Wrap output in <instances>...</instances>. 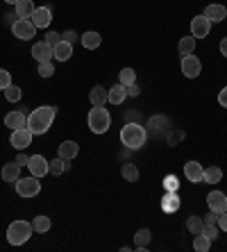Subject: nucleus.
<instances>
[{"mask_svg": "<svg viewBox=\"0 0 227 252\" xmlns=\"http://www.w3.org/2000/svg\"><path fill=\"white\" fill-rule=\"evenodd\" d=\"M170 121L166 116H152L150 118V123H148V127H150V132L155 136H159V134H163V132H170Z\"/></svg>", "mask_w": 227, "mask_h": 252, "instance_id": "18", "label": "nucleus"}, {"mask_svg": "<svg viewBox=\"0 0 227 252\" xmlns=\"http://www.w3.org/2000/svg\"><path fill=\"white\" fill-rule=\"evenodd\" d=\"M9 84H12V73L5 68H0V91H5Z\"/></svg>", "mask_w": 227, "mask_h": 252, "instance_id": "38", "label": "nucleus"}, {"mask_svg": "<svg viewBox=\"0 0 227 252\" xmlns=\"http://www.w3.org/2000/svg\"><path fill=\"white\" fill-rule=\"evenodd\" d=\"M66 39H64V41H68V43H73V41H75V32H70V30H68V32H66Z\"/></svg>", "mask_w": 227, "mask_h": 252, "instance_id": "49", "label": "nucleus"}, {"mask_svg": "<svg viewBox=\"0 0 227 252\" xmlns=\"http://www.w3.org/2000/svg\"><path fill=\"white\" fill-rule=\"evenodd\" d=\"M204 16L209 18L211 23H221L223 18H227V12L223 5H209L207 9H204Z\"/></svg>", "mask_w": 227, "mask_h": 252, "instance_id": "23", "label": "nucleus"}, {"mask_svg": "<svg viewBox=\"0 0 227 252\" xmlns=\"http://www.w3.org/2000/svg\"><path fill=\"white\" fill-rule=\"evenodd\" d=\"M223 180V170L218 166H209V168H204V180L202 182L207 184H218Z\"/></svg>", "mask_w": 227, "mask_h": 252, "instance_id": "29", "label": "nucleus"}, {"mask_svg": "<svg viewBox=\"0 0 227 252\" xmlns=\"http://www.w3.org/2000/svg\"><path fill=\"white\" fill-rule=\"evenodd\" d=\"M182 73L189 80H195V77L202 73V62H200L195 55H184L182 57Z\"/></svg>", "mask_w": 227, "mask_h": 252, "instance_id": "7", "label": "nucleus"}, {"mask_svg": "<svg viewBox=\"0 0 227 252\" xmlns=\"http://www.w3.org/2000/svg\"><path fill=\"white\" fill-rule=\"evenodd\" d=\"M89 100H91L94 107H105V102H109V89L96 84V87L89 91Z\"/></svg>", "mask_w": 227, "mask_h": 252, "instance_id": "15", "label": "nucleus"}, {"mask_svg": "<svg viewBox=\"0 0 227 252\" xmlns=\"http://www.w3.org/2000/svg\"><path fill=\"white\" fill-rule=\"evenodd\" d=\"M77 153H80V146H77L75 141H64L57 150V157L64 159V161H70V159H75Z\"/></svg>", "mask_w": 227, "mask_h": 252, "instance_id": "17", "label": "nucleus"}, {"mask_svg": "<svg viewBox=\"0 0 227 252\" xmlns=\"http://www.w3.org/2000/svg\"><path fill=\"white\" fill-rule=\"evenodd\" d=\"M28 159H30V157H25V155H23V150H21V153L16 155V159H14V161H16V164L21 166V168H23V166H28Z\"/></svg>", "mask_w": 227, "mask_h": 252, "instance_id": "45", "label": "nucleus"}, {"mask_svg": "<svg viewBox=\"0 0 227 252\" xmlns=\"http://www.w3.org/2000/svg\"><path fill=\"white\" fill-rule=\"evenodd\" d=\"M128 95H130V98H139V95H141V87H139V84H136V82L130 84V87H128Z\"/></svg>", "mask_w": 227, "mask_h": 252, "instance_id": "42", "label": "nucleus"}, {"mask_svg": "<svg viewBox=\"0 0 227 252\" xmlns=\"http://www.w3.org/2000/svg\"><path fill=\"white\" fill-rule=\"evenodd\" d=\"M5 2H7V5H16L18 0H5Z\"/></svg>", "mask_w": 227, "mask_h": 252, "instance_id": "50", "label": "nucleus"}, {"mask_svg": "<svg viewBox=\"0 0 227 252\" xmlns=\"http://www.w3.org/2000/svg\"><path fill=\"white\" fill-rule=\"evenodd\" d=\"M55 73V64L53 62H39V75L41 77H50Z\"/></svg>", "mask_w": 227, "mask_h": 252, "instance_id": "36", "label": "nucleus"}, {"mask_svg": "<svg viewBox=\"0 0 227 252\" xmlns=\"http://www.w3.org/2000/svg\"><path fill=\"white\" fill-rule=\"evenodd\" d=\"M211 32V21L204 14H200V16H195L191 21V36H195V39H207Z\"/></svg>", "mask_w": 227, "mask_h": 252, "instance_id": "8", "label": "nucleus"}, {"mask_svg": "<svg viewBox=\"0 0 227 252\" xmlns=\"http://www.w3.org/2000/svg\"><path fill=\"white\" fill-rule=\"evenodd\" d=\"M163 187L168 189V191H177V187H180V182H177V177L175 175H168L166 180H163Z\"/></svg>", "mask_w": 227, "mask_h": 252, "instance_id": "39", "label": "nucleus"}, {"mask_svg": "<svg viewBox=\"0 0 227 252\" xmlns=\"http://www.w3.org/2000/svg\"><path fill=\"white\" fill-rule=\"evenodd\" d=\"M125 98H128V87H125V84L118 82L109 89V102L111 105H123Z\"/></svg>", "mask_w": 227, "mask_h": 252, "instance_id": "20", "label": "nucleus"}, {"mask_svg": "<svg viewBox=\"0 0 227 252\" xmlns=\"http://www.w3.org/2000/svg\"><path fill=\"white\" fill-rule=\"evenodd\" d=\"M225 12H227V7H225Z\"/></svg>", "mask_w": 227, "mask_h": 252, "instance_id": "51", "label": "nucleus"}, {"mask_svg": "<svg viewBox=\"0 0 227 252\" xmlns=\"http://www.w3.org/2000/svg\"><path fill=\"white\" fill-rule=\"evenodd\" d=\"M221 55L227 59V36H225V39H223V41H221Z\"/></svg>", "mask_w": 227, "mask_h": 252, "instance_id": "48", "label": "nucleus"}, {"mask_svg": "<svg viewBox=\"0 0 227 252\" xmlns=\"http://www.w3.org/2000/svg\"><path fill=\"white\" fill-rule=\"evenodd\" d=\"M30 21H32V25H34L36 30H46L48 25L53 23V12H50V7H36L34 14L30 16Z\"/></svg>", "mask_w": 227, "mask_h": 252, "instance_id": "10", "label": "nucleus"}, {"mask_svg": "<svg viewBox=\"0 0 227 252\" xmlns=\"http://www.w3.org/2000/svg\"><path fill=\"white\" fill-rule=\"evenodd\" d=\"M5 125L9 129H21V127H28V116H25L23 112H18V109H14V112H9L5 116Z\"/></svg>", "mask_w": 227, "mask_h": 252, "instance_id": "16", "label": "nucleus"}, {"mask_svg": "<svg viewBox=\"0 0 227 252\" xmlns=\"http://www.w3.org/2000/svg\"><path fill=\"white\" fill-rule=\"evenodd\" d=\"M207 205H209L211 211L223 214V211H227V195L223 193V191H211V193L207 195Z\"/></svg>", "mask_w": 227, "mask_h": 252, "instance_id": "12", "label": "nucleus"}, {"mask_svg": "<svg viewBox=\"0 0 227 252\" xmlns=\"http://www.w3.org/2000/svg\"><path fill=\"white\" fill-rule=\"evenodd\" d=\"M12 34L16 36V39H21V41H30V39L36 34V28L32 25L30 18H18L16 23L12 25Z\"/></svg>", "mask_w": 227, "mask_h": 252, "instance_id": "6", "label": "nucleus"}, {"mask_svg": "<svg viewBox=\"0 0 227 252\" xmlns=\"http://www.w3.org/2000/svg\"><path fill=\"white\" fill-rule=\"evenodd\" d=\"M218 102H221V107L227 109V87H223V91L218 94Z\"/></svg>", "mask_w": 227, "mask_h": 252, "instance_id": "46", "label": "nucleus"}, {"mask_svg": "<svg viewBox=\"0 0 227 252\" xmlns=\"http://www.w3.org/2000/svg\"><path fill=\"white\" fill-rule=\"evenodd\" d=\"M18 21V16H16V12H12V14H5V23H9V25H14Z\"/></svg>", "mask_w": 227, "mask_h": 252, "instance_id": "47", "label": "nucleus"}, {"mask_svg": "<svg viewBox=\"0 0 227 252\" xmlns=\"http://www.w3.org/2000/svg\"><path fill=\"white\" fill-rule=\"evenodd\" d=\"M32 132H30L28 127H21V129H12V139H9V143H12L16 150H25L28 146H32Z\"/></svg>", "mask_w": 227, "mask_h": 252, "instance_id": "9", "label": "nucleus"}, {"mask_svg": "<svg viewBox=\"0 0 227 252\" xmlns=\"http://www.w3.org/2000/svg\"><path fill=\"white\" fill-rule=\"evenodd\" d=\"M184 175H187L189 182L200 184V182L204 180V168H202V164H198V161H187V164H184Z\"/></svg>", "mask_w": 227, "mask_h": 252, "instance_id": "13", "label": "nucleus"}, {"mask_svg": "<svg viewBox=\"0 0 227 252\" xmlns=\"http://www.w3.org/2000/svg\"><path fill=\"white\" fill-rule=\"evenodd\" d=\"M177 50H180L182 57L184 55H193V50H195V36H182L180 43H177Z\"/></svg>", "mask_w": 227, "mask_h": 252, "instance_id": "27", "label": "nucleus"}, {"mask_svg": "<svg viewBox=\"0 0 227 252\" xmlns=\"http://www.w3.org/2000/svg\"><path fill=\"white\" fill-rule=\"evenodd\" d=\"M121 175H123V180L125 182H139V168L134 164H123V168H121Z\"/></svg>", "mask_w": 227, "mask_h": 252, "instance_id": "28", "label": "nucleus"}, {"mask_svg": "<svg viewBox=\"0 0 227 252\" xmlns=\"http://www.w3.org/2000/svg\"><path fill=\"white\" fill-rule=\"evenodd\" d=\"M87 123H89V129H91L94 134H105L111 125V114L107 112L105 107H94L87 116Z\"/></svg>", "mask_w": 227, "mask_h": 252, "instance_id": "3", "label": "nucleus"}, {"mask_svg": "<svg viewBox=\"0 0 227 252\" xmlns=\"http://www.w3.org/2000/svg\"><path fill=\"white\" fill-rule=\"evenodd\" d=\"M16 193L21 198H36L41 193V180L34 175L30 177H18L16 180Z\"/></svg>", "mask_w": 227, "mask_h": 252, "instance_id": "5", "label": "nucleus"}, {"mask_svg": "<svg viewBox=\"0 0 227 252\" xmlns=\"http://www.w3.org/2000/svg\"><path fill=\"white\" fill-rule=\"evenodd\" d=\"M18 177H21V166H18L16 161L2 166V180H5V182H16Z\"/></svg>", "mask_w": 227, "mask_h": 252, "instance_id": "24", "label": "nucleus"}, {"mask_svg": "<svg viewBox=\"0 0 227 252\" xmlns=\"http://www.w3.org/2000/svg\"><path fill=\"white\" fill-rule=\"evenodd\" d=\"M32 223L28 220H14L9 227H7V241L12 243V246H23L25 241L32 236Z\"/></svg>", "mask_w": 227, "mask_h": 252, "instance_id": "4", "label": "nucleus"}, {"mask_svg": "<svg viewBox=\"0 0 227 252\" xmlns=\"http://www.w3.org/2000/svg\"><path fill=\"white\" fill-rule=\"evenodd\" d=\"M34 2L32 0H18L16 5H14V12H16L18 18H30L32 14H34Z\"/></svg>", "mask_w": 227, "mask_h": 252, "instance_id": "22", "label": "nucleus"}, {"mask_svg": "<svg viewBox=\"0 0 227 252\" xmlns=\"http://www.w3.org/2000/svg\"><path fill=\"white\" fill-rule=\"evenodd\" d=\"M118 82L125 84V87H130V84L136 82V73H134V68H123L121 73H118Z\"/></svg>", "mask_w": 227, "mask_h": 252, "instance_id": "33", "label": "nucleus"}, {"mask_svg": "<svg viewBox=\"0 0 227 252\" xmlns=\"http://www.w3.org/2000/svg\"><path fill=\"white\" fill-rule=\"evenodd\" d=\"M32 57H34L36 62H53V59H55L53 46H48L46 41L34 43V46H32Z\"/></svg>", "mask_w": 227, "mask_h": 252, "instance_id": "14", "label": "nucleus"}, {"mask_svg": "<svg viewBox=\"0 0 227 252\" xmlns=\"http://www.w3.org/2000/svg\"><path fill=\"white\" fill-rule=\"evenodd\" d=\"M202 220H204V225H216V223H218V214H216V211H209Z\"/></svg>", "mask_w": 227, "mask_h": 252, "instance_id": "44", "label": "nucleus"}, {"mask_svg": "<svg viewBox=\"0 0 227 252\" xmlns=\"http://www.w3.org/2000/svg\"><path fill=\"white\" fill-rule=\"evenodd\" d=\"M53 53H55V59H57V62H68V59L73 57V43L62 39V41L53 48Z\"/></svg>", "mask_w": 227, "mask_h": 252, "instance_id": "19", "label": "nucleus"}, {"mask_svg": "<svg viewBox=\"0 0 227 252\" xmlns=\"http://www.w3.org/2000/svg\"><path fill=\"white\" fill-rule=\"evenodd\" d=\"M162 209L163 211H177L180 209V198L175 195V191H168L162 200Z\"/></svg>", "mask_w": 227, "mask_h": 252, "instance_id": "26", "label": "nucleus"}, {"mask_svg": "<svg viewBox=\"0 0 227 252\" xmlns=\"http://www.w3.org/2000/svg\"><path fill=\"white\" fill-rule=\"evenodd\" d=\"M80 41L87 50H96V48H100V43H102V36H100L98 32H94V30H89V32H84V34L80 36Z\"/></svg>", "mask_w": 227, "mask_h": 252, "instance_id": "21", "label": "nucleus"}, {"mask_svg": "<svg viewBox=\"0 0 227 252\" xmlns=\"http://www.w3.org/2000/svg\"><path fill=\"white\" fill-rule=\"evenodd\" d=\"M50 227H53V223H50V218L43 216V214H41V216H36L34 220H32V229H34V232H39V234L48 232Z\"/></svg>", "mask_w": 227, "mask_h": 252, "instance_id": "30", "label": "nucleus"}, {"mask_svg": "<svg viewBox=\"0 0 227 252\" xmlns=\"http://www.w3.org/2000/svg\"><path fill=\"white\" fill-rule=\"evenodd\" d=\"M70 168V164L68 161H64V159H53V161H48V173H50V175H62V173H66V170Z\"/></svg>", "mask_w": 227, "mask_h": 252, "instance_id": "25", "label": "nucleus"}, {"mask_svg": "<svg viewBox=\"0 0 227 252\" xmlns=\"http://www.w3.org/2000/svg\"><path fill=\"white\" fill-rule=\"evenodd\" d=\"M152 234H150V229H139L136 232V236H134V243H136V248H148V243H150Z\"/></svg>", "mask_w": 227, "mask_h": 252, "instance_id": "32", "label": "nucleus"}, {"mask_svg": "<svg viewBox=\"0 0 227 252\" xmlns=\"http://www.w3.org/2000/svg\"><path fill=\"white\" fill-rule=\"evenodd\" d=\"M5 98L9 100V102H18V100L23 98V91H21L16 84H9V87L5 89Z\"/></svg>", "mask_w": 227, "mask_h": 252, "instance_id": "35", "label": "nucleus"}, {"mask_svg": "<svg viewBox=\"0 0 227 252\" xmlns=\"http://www.w3.org/2000/svg\"><path fill=\"white\" fill-rule=\"evenodd\" d=\"M187 229L191 232L193 236L195 234H202V229H204V220L200 216H191V218H187Z\"/></svg>", "mask_w": 227, "mask_h": 252, "instance_id": "31", "label": "nucleus"}, {"mask_svg": "<svg viewBox=\"0 0 227 252\" xmlns=\"http://www.w3.org/2000/svg\"><path fill=\"white\" fill-rule=\"evenodd\" d=\"M55 114H57V109L50 105H43V107H39V109H34V112L28 116V129L32 134H39V136L46 134L55 121Z\"/></svg>", "mask_w": 227, "mask_h": 252, "instance_id": "1", "label": "nucleus"}, {"mask_svg": "<svg viewBox=\"0 0 227 252\" xmlns=\"http://www.w3.org/2000/svg\"><path fill=\"white\" fill-rule=\"evenodd\" d=\"M146 141H148V132L146 127L141 123H125L121 129V143L128 150H139V148L146 146Z\"/></svg>", "mask_w": 227, "mask_h": 252, "instance_id": "2", "label": "nucleus"}, {"mask_svg": "<svg viewBox=\"0 0 227 252\" xmlns=\"http://www.w3.org/2000/svg\"><path fill=\"white\" fill-rule=\"evenodd\" d=\"M59 41H62V39H59V32H48V34H46V43H48V46L55 48Z\"/></svg>", "mask_w": 227, "mask_h": 252, "instance_id": "40", "label": "nucleus"}, {"mask_svg": "<svg viewBox=\"0 0 227 252\" xmlns=\"http://www.w3.org/2000/svg\"><path fill=\"white\" fill-rule=\"evenodd\" d=\"M218 229L221 232H227V211H223V214H218Z\"/></svg>", "mask_w": 227, "mask_h": 252, "instance_id": "41", "label": "nucleus"}, {"mask_svg": "<svg viewBox=\"0 0 227 252\" xmlns=\"http://www.w3.org/2000/svg\"><path fill=\"white\" fill-rule=\"evenodd\" d=\"M202 234L207 236V239L214 243L216 239H218V234H221V229H218V225H204V229H202Z\"/></svg>", "mask_w": 227, "mask_h": 252, "instance_id": "37", "label": "nucleus"}, {"mask_svg": "<svg viewBox=\"0 0 227 252\" xmlns=\"http://www.w3.org/2000/svg\"><path fill=\"white\" fill-rule=\"evenodd\" d=\"M184 132H173V134H168V146H175V143H177V141H182L184 139Z\"/></svg>", "mask_w": 227, "mask_h": 252, "instance_id": "43", "label": "nucleus"}, {"mask_svg": "<svg viewBox=\"0 0 227 252\" xmlns=\"http://www.w3.org/2000/svg\"><path fill=\"white\" fill-rule=\"evenodd\" d=\"M28 168L32 175L41 180L43 175H48V159L43 157V155H32V157L28 159Z\"/></svg>", "mask_w": 227, "mask_h": 252, "instance_id": "11", "label": "nucleus"}, {"mask_svg": "<svg viewBox=\"0 0 227 252\" xmlns=\"http://www.w3.org/2000/svg\"><path fill=\"white\" fill-rule=\"evenodd\" d=\"M211 248V241L207 239L204 234H195V239H193V250L198 252H207Z\"/></svg>", "mask_w": 227, "mask_h": 252, "instance_id": "34", "label": "nucleus"}]
</instances>
